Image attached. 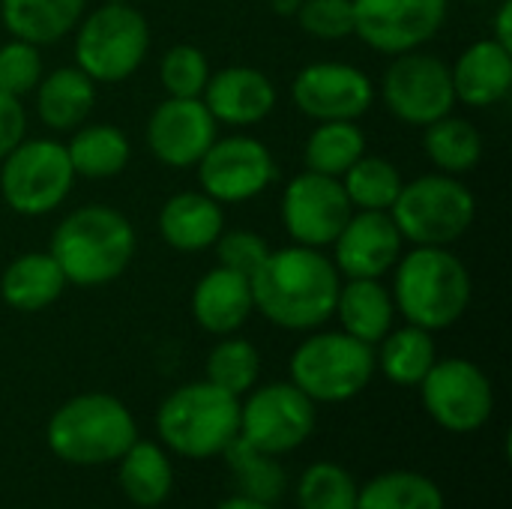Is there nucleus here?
I'll use <instances>...</instances> for the list:
<instances>
[{
    "label": "nucleus",
    "mask_w": 512,
    "mask_h": 509,
    "mask_svg": "<svg viewBox=\"0 0 512 509\" xmlns=\"http://www.w3.org/2000/svg\"><path fill=\"white\" fill-rule=\"evenodd\" d=\"M291 384L300 387L315 405H336L360 396L375 375L372 345L339 333H312L291 354Z\"/></svg>",
    "instance_id": "8"
},
{
    "label": "nucleus",
    "mask_w": 512,
    "mask_h": 509,
    "mask_svg": "<svg viewBox=\"0 0 512 509\" xmlns=\"http://www.w3.org/2000/svg\"><path fill=\"white\" fill-rule=\"evenodd\" d=\"M402 246L390 210H357L333 240V264L342 279H381L402 258Z\"/></svg>",
    "instance_id": "18"
},
{
    "label": "nucleus",
    "mask_w": 512,
    "mask_h": 509,
    "mask_svg": "<svg viewBox=\"0 0 512 509\" xmlns=\"http://www.w3.org/2000/svg\"><path fill=\"white\" fill-rule=\"evenodd\" d=\"M195 168L201 192L219 204L252 201L276 180L273 153L252 135L216 138Z\"/></svg>",
    "instance_id": "14"
},
{
    "label": "nucleus",
    "mask_w": 512,
    "mask_h": 509,
    "mask_svg": "<svg viewBox=\"0 0 512 509\" xmlns=\"http://www.w3.org/2000/svg\"><path fill=\"white\" fill-rule=\"evenodd\" d=\"M291 99L306 117L318 123L360 120L375 102V84L360 66L318 60L297 72L291 81Z\"/></svg>",
    "instance_id": "16"
},
{
    "label": "nucleus",
    "mask_w": 512,
    "mask_h": 509,
    "mask_svg": "<svg viewBox=\"0 0 512 509\" xmlns=\"http://www.w3.org/2000/svg\"><path fill=\"white\" fill-rule=\"evenodd\" d=\"M366 153V135L357 120H324L318 123L303 147L306 171L324 177H342Z\"/></svg>",
    "instance_id": "31"
},
{
    "label": "nucleus",
    "mask_w": 512,
    "mask_h": 509,
    "mask_svg": "<svg viewBox=\"0 0 512 509\" xmlns=\"http://www.w3.org/2000/svg\"><path fill=\"white\" fill-rule=\"evenodd\" d=\"M147 147L168 168H195L219 138V123L201 99H162L147 117Z\"/></svg>",
    "instance_id": "17"
},
{
    "label": "nucleus",
    "mask_w": 512,
    "mask_h": 509,
    "mask_svg": "<svg viewBox=\"0 0 512 509\" xmlns=\"http://www.w3.org/2000/svg\"><path fill=\"white\" fill-rule=\"evenodd\" d=\"M66 153L75 177H87V180H111L132 159L129 138L123 135L120 126L111 123L78 126L72 132V141L66 144Z\"/></svg>",
    "instance_id": "27"
},
{
    "label": "nucleus",
    "mask_w": 512,
    "mask_h": 509,
    "mask_svg": "<svg viewBox=\"0 0 512 509\" xmlns=\"http://www.w3.org/2000/svg\"><path fill=\"white\" fill-rule=\"evenodd\" d=\"M456 102L468 108H489L507 99L512 87V51L501 42L477 39L450 66Z\"/></svg>",
    "instance_id": "20"
},
{
    "label": "nucleus",
    "mask_w": 512,
    "mask_h": 509,
    "mask_svg": "<svg viewBox=\"0 0 512 509\" xmlns=\"http://www.w3.org/2000/svg\"><path fill=\"white\" fill-rule=\"evenodd\" d=\"M210 78V63L195 45H171L159 60V81L168 96L177 99H201Z\"/></svg>",
    "instance_id": "37"
},
{
    "label": "nucleus",
    "mask_w": 512,
    "mask_h": 509,
    "mask_svg": "<svg viewBox=\"0 0 512 509\" xmlns=\"http://www.w3.org/2000/svg\"><path fill=\"white\" fill-rule=\"evenodd\" d=\"M396 312L429 333L453 327L471 306V273L447 246H414L393 267Z\"/></svg>",
    "instance_id": "3"
},
{
    "label": "nucleus",
    "mask_w": 512,
    "mask_h": 509,
    "mask_svg": "<svg viewBox=\"0 0 512 509\" xmlns=\"http://www.w3.org/2000/svg\"><path fill=\"white\" fill-rule=\"evenodd\" d=\"M423 147L429 162L441 171V174H453L462 177L468 171H474L483 159V135L480 129L465 120V117H441L429 126H423Z\"/></svg>",
    "instance_id": "29"
},
{
    "label": "nucleus",
    "mask_w": 512,
    "mask_h": 509,
    "mask_svg": "<svg viewBox=\"0 0 512 509\" xmlns=\"http://www.w3.org/2000/svg\"><path fill=\"white\" fill-rule=\"evenodd\" d=\"M159 438L183 459H213L240 435V399L210 381L177 387L156 414Z\"/></svg>",
    "instance_id": "5"
},
{
    "label": "nucleus",
    "mask_w": 512,
    "mask_h": 509,
    "mask_svg": "<svg viewBox=\"0 0 512 509\" xmlns=\"http://www.w3.org/2000/svg\"><path fill=\"white\" fill-rule=\"evenodd\" d=\"M354 36L378 54H405L435 39L447 21L450 0H351Z\"/></svg>",
    "instance_id": "13"
},
{
    "label": "nucleus",
    "mask_w": 512,
    "mask_h": 509,
    "mask_svg": "<svg viewBox=\"0 0 512 509\" xmlns=\"http://www.w3.org/2000/svg\"><path fill=\"white\" fill-rule=\"evenodd\" d=\"M492 39H495V42H501L504 48H510L512 51V0H501L498 15H495Z\"/></svg>",
    "instance_id": "42"
},
{
    "label": "nucleus",
    "mask_w": 512,
    "mask_h": 509,
    "mask_svg": "<svg viewBox=\"0 0 512 509\" xmlns=\"http://www.w3.org/2000/svg\"><path fill=\"white\" fill-rule=\"evenodd\" d=\"M201 102L216 123L246 129L273 114L276 87L270 75L255 66H225L219 72H210Z\"/></svg>",
    "instance_id": "19"
},
{
    "label": "nucleus",
    "mask_w": 512,
    "mask_h": 509,
    "mask_svg": "<svg viewBox=\"0 0 512 509\" xmlns=\"http://www.w3.org/2000/svg\"><path fill=\"white\" fill-rule=\"evenodd\" d=\"M75 171L66 144L54 138H24L0 162V195L18 216H45L72 192Z\"/></svg>",
    "instance_id": "9"
},
{
    "label": "nucleus",
    "mask_w": 512,
    "mask_h": 509,
    "mask_svg": "<svg viewBox=\"0 0 512 509\" xmlns=\"http://www.w3.org/2000/svg\"><path fill=\"white\" fill-rule=\"evenodd\" d=\"M294 18L303 27V33L324 39V42L354 36L351 0H300V9Z\"/></svg>",
    "instance_id": "39"
},
{
    "label": "nucleus",
    "mask_w": 512,
    "mask_h": 509,
    "mask_svg": "<svg viewBox=\"0 0 512 509\" xmlns=\"http://www.w3.org/2000/svg\"><path fill=\"white\" fill-rule=\"evenodd\" d=\"M357 509H444V495L417 471H390L357 492Z\"/></svg>",
    "instance_id": "33"
},
{
    "label": "nucleus",
    "mask_w": 512,
    "mask_h": 509,
    "mask_svg": "<svg viewBox=\"0 0 512 509\" xmlns=\"http://www.w3.org/2000/svg\"><path fill=\"white\" fill-rule=\"evenodd\" d=\"M255 312L282 330H318L333 318L342 276L324 249H270L249 276Z\"/></svg>",
    "instance_id": "1"
},
{
    "label": "nucleus",
    "mask_w": 512,
    "mask_h": 509,
    "mask_svg": "<svg viewBox=\"0 0 512 509\" xmlns=\"http://www.w3.org/2000/svg\"><path fill=\"white\" fill-rule=\"evenodd\" d=\"M150 51V24L126 0H108L75 27V66L96 84L132 78Z\"/></svg>",
    "instance_id": "6"
},
{
    "label": "nucleus",
    "mask_w": 512,
    "mask_h": 509,
    "mask_svg": "<svg viewBox=\"0 0 512 509\" xmlns=\"http://www.w3.org/2000/svg\"><path fill=\"white\" fill-rule=\"evenodd\" d=\"M420 393L429 417L456 435L483 429L495 411V390L489 375L462 357L435 360L429 375L420 381Z\"/></svg>",
    "instance_id": "11"
},
{
    "label": "nucleus",
    "mask_w": 512,
    "mask_h": 509,
    "mask_svg": "<svg viewBox=\"0 0 512 509\" xmlns=\"http://www.w3.org/2000/svg\"><path fill=\"white\" fill-rule=\"evenodd\" d=\"M120 489L138 507H159L174 489V468L162 447L150 441H135L120 459Z\"/></svg>",
    "instance_id": "28"
},
{
    "label": "nucleus",
    "mask_w": 512,
    "mask_h": 509,
    "mask_svg": "<svg viewBox=\"0 0 512 509\" xmlns=\"http://www.w3.org/2000/svg\"><path fill=\"white\" fill-rule=\"evenodd\" d=\"M48 252L69 285L99 288L120 279L132 264L135 228L120 210L87 204L60 219Z\"/></svg>",
    "instance_id": "2"
},
{
    "label": "nucleus",
    "mask_w": 512,
    "mask_h": 509,
    "mask_svg": "<svg viewBox=\"0 0 512 509\" xmlns=\"http://www.w3.org/2000/svg\"><path fill=\"white\" fill-rule=\"evenodd\" d=\"M333 315L348 336L366 345H378L393 330L396 306L390 288H384L381 279H345L339 285Z\"/></svg>",
    "instance_id": "25"
},
{
    "label": "nucleus",
    "mask_w": 512,
    "mask_h": 509,
    "mask_svg": "<svg viewBox=\"0 0 512 509\" xmlns=\"http://www.w3.org/2000/svg\"><path fill=\"white\" fill-rule=\"evenodd\" d=\"M339 180L354 210H390L405 183L390 159L366 153Z\"/></svg>",
    "instance_id": "34"
},
{
    "label": "nucleus",
    "mask_w": 512,
    "mask_h": 509,
    "mask_svg": "<svg viewBox=\"0 0 512 509\" xmlns=\"http://www.w3.org/2000/svg\"><path fill=\"white\" fill-rule=\"evenodd\" d=\"M87 12V0H0V21L9 36L36 48L69 36Z\"/></svg>",
    "instance_id": "26"
},
{
    "label": "nucleus",
    "mask_w": 512,
    "mask_h": 509,
    "mask_svg": "<svg viewBox=\"0 0 512 509\" xmlns=\"http://www.w3.org/2000/svg\"><path fill=\"white\" fill-rule=\"evenodd\" d=\"M27 138V111L18 96L0 90V162Z\"/></svg>",
    "instance_id": "41"
},
{
    "label": "nucleus",
    "mask_w": 512,
    "mask_h": 509,
    "mask_svg": "<svg viewBox=\"0 0 512 509\" xmlns=\"http://www.w3.org/2000/svg\"><path fill=\"white\" fill-rule=\"evenodd\" d=\"M261 375L258 348L240 336H222V342L207 354V381L231 396H246Z\"/></svg>",
    "instance_id": "35"
},
{
    "label": "nucleus",
    "mask_w": 512,
    "mask_h": 509,
    "mask_svg": "<svg viewBox=\"0 0 512 509\" xmlns=\"http://www.w3.org/2000/svg\"><path fill=\"white\" fill-rule=\"evenodd\" d=\"M357 483L336 462H315L297 483L300 509H357Z\"/></svg>",
    "instance_id": "36"
},
{
    "label": "nucleus",
    "mask_w": 512,
    "mask_h": 509,
    "mask_svg": "<svg viewBox=\"0 0 512 509\" xmlns=\"http://www.w3.org/2000/svg\"><path fill=\"white\" fill-rule=\"evenodd\" d=\"M213 249H216L219 267H228L243 276H252L270 255V243L255 231H222Z\"/></svg>",
    "instance_id": "40"
},
{
    "label": "nucleus",
    "mask_w": 512,
    "mask_h": 509,
    "mask_svg": "<svg viewBox=\"0 0 512 509\" xmlns=\"http://www.w3.org/2000/svg\"><path fill=\"white\" fill-rule=\"evenodd\" d=\"M270 6H273V12H279V15H297V9H300V0H267Z\"/></svg>",
    "instance_id": "44"
},
{
    "label": "nucleus",
    "mask_w": 512,
    "mask_h": 509,
    "mask_svg": "<svg viewBox=\"0 0 512 509\" xmlns=\"http://www.w3.org/2000/svg\"><path fill=\"white\" fill-rule=\"evenodd\" d=\"M315 432V402L291 381L258 387L240 402V438L270 456H285Z\"/></svg>",
    "instance_id": "12"
},
{
    "label": "nucleus",
    "mask_w": 512,
    "mask_h": 509,
    "mask_svg": "<svg viewBox=\"0 0 512 509\" xmlns=\"http://www.w3.org/2000/svg\"><path fill=\"white\" fill-rule=\"evenodd\" d=\"M222 231H225L222 204L204 192L171 195L159 210V234L177 252L213 249Z\"/></svg>",
    "instance_id": "23"
},
{
    "label": "nucleus",
    "mask_w": 512,
    "mask_h": 509,
    "mask_svg": "<svg viewBox=\"0 0 512 509\" xmlns=\"http://www.w3.org/2000/svg\"><path fill=\"white\" fill-rule=\"evenodd\" d=\"M36 117L51 132H75L96 105V81L78 66L42 72L36 84Z\"/></svg>",
    "instance_id": "22"
},
{
    "label": "nucleus",
    "mask_w": 512,
    "mask_h": 509,
    "mask_svg": "<svg viewBox=\"0 0 512 509\" xmlns=\"http://www.w3.org/2000/svg\"><path fill=\"white\" fill-rule=\"evenodd\" d=\"M222 456L237 483V495H246V498H255L264 504H276L285 495L288 480H285V471L276 462V456L261 453L240 435L225 447Z\"/></svg>",
    "instance_id": "32"
},
{
    "label": "nucleus",
    "mask_w": 512,
    "mask_h": 509,
    "mask_svg": "<svg viewBox=\"0 0 512 509\" xmlns=\"http://www.w3.org/2000/svg\"><path fill=\"white\" fill-rule=\"evenodd\" d=\"M390 216L405 243L414 246H450L477 219L474 192L453 174H423L402 183Z\"/></svg>",
    "instance_id": "7"
},
{
    "label": "nucleus",
    "mask_w": 512,
    "mask_h": 509,
    "mask_svg": "<svg viewBox=\"0 0 512 509\" xmlns=\"http://www.w3.org/2000/svg\"><path fill=\"white\" fill-rule=\"evenodd\" d=\"M351 213L354 207L339 177L303 171L282 192V225L297 246H309V249L333 246Z\"/></svg>",
    "instance_id": "15"
},
{
    "label": "nucleus",
    "mask_w": 512,
    "mask_h": 509,
    "mask_svg": "<svg viewBox=\"0 0 512 509\" xmlns=\"http://www.w3.org/2000/svg\"><path fill=\"white\" fill-rule=\"evenodd\" d=\"M45 441L69 465H105L117 462L138 441V426L117 396L81 393L51 414Z\"/></svg>",
    "instance_id": "4"
},
{
    "label": "nucleus",
    "mask_w": 512,
    "mask_h": 509,
    "mask_svg": "<svg viewBox=\"0 0 512 509\" xmlns=\"http://www.w3.org/2000/svg\"><path fill=\"white\" fill-rule=\"evenodd\" d=\"M66 276L51 252H27L0 273V300L15 312H42L66 291Z\"/></svg>",
    "instance_id": "24"
},
{
    "label": "nucleus",
    "mask_w": 512,
    "mask_h": 509,
    "mask_svg": "<svg viewBox=\"0 0 512 509\" xmlns=\"http://www.w3.org/2000/svg\"><path fill=\"white\" fill-rule=\"evenodd\" d=\"M378 345L381 351L375 357V366H381V372L399 387H420V381L438 360L432 333L414 324L390 330Z\"/></svg>",
    "instance_id": "30"
},
{
    "label": "nucleus",
    "mask_w": 512,
    "mask_h": 509,
    "mask_svg": "<svg viewBox=\"0 0 512 509\" xmlns=\"http://www.w3.org/2000/svg\"><path fill=\"white\" fill-rule=\"evenodd\" d=\"M255 312L249 276L228 267H213L195 282L192 291V318L201 330L213 336L237 333Z\"/></svg>",
    "instance_id": "21"
},
{
    "label": "nucleus",
    "mask_w": 512,
    "mask_h": 509,
    "mask_svg": "<svg viewBox=\"0 0 512 509\" xmlns=\"http://www.w3.org/2000/svg\"><path fill=\"white\" fill-rule=\"evenodd\" d=\"M216 509H273V504L255 501V498H246V495H234V498H225Z\"/></svg>",
    "instance_id": "43"
},
{
    "label": "nucleus",
    "mask_w": 512,
    "mask_h": 509,
    "mask_svg": "<svg viewBox=\"0 0 512 509\" xmlns=\"http://www.w3.org/2000/svg\"><path fill=\"white\" fill-rule=\"evenodd\" d=\"M42 72L45 66H42V54L36 45L15 39V36L0 45V90L3 93L18 96V99L33 93Z\"/></svg>",
    "instance_id": "38"
},
{
    "label": "nucleus",
    "mask_w": 512,
    "mask_h": 509,
    "mask_svg": "<svg viewBox=\"0 0 512 509\" xmlns=\"http://www.w3.org/2000/svg\"><path fill=\"white\" fill-rule=\"evenodd\" d=\"M381 99L396 120L408 126H429L453 114L456 93L450 66L426 51L396 54L381 78Z\"/></svg>",
    "instance_id": "10"
}]
</instances>
